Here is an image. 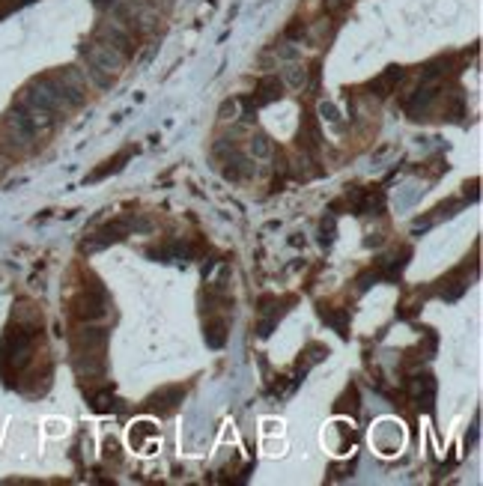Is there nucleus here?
Masks as SVG:
<instances>
[{
  "mask_svg": "<svg viewBox=\"0 0 483 486\" xmlns=\"http://www.w3.org/2000/svg\"><path fill=\"white\" fill-rule=\"evenodd\" d=\"M108 307H111V302H108V292H104V287H99V283H90V287H84L81 290V295L75 299V316L78 319H99V316H104L108 313Z\"/></svg>",
  "mask_w": 483,
  "mask_h": 486,
  "instance_id": "1",
  "label": "nucleus"
},
{
  "mask_svg": "<svg viewBox=\"0 0 483 486\" xmlns=\"http://www.w3.org/2000/svg\"><path fill=\"white\" fill-rule=\"evenodd\" d=\"M128 230H132V221H128V218H116L111 224H104V227L96 236H93V242L84 245V248L96 251V248H104V245H111V242H120V239H125V236H128Z\"/></svg>",
  "mask_w": 483,
  "mask_h": 486,
  "instance_id": "2",
  "label": "nucleus"
},
{
  "mask_svg": "<svg viewBox=\"0 0 483 486\" xmlns=\"http://www.w3.org/2000/svg\"><path fill=\"white\" fill-rule=\"evenodd\" d=\"M280 96H284V81H278V78H263L260 84H257V90H254V96L245 102L248 104V116H251V108H257V104H268V102H278Z\"/></svg>",
  "mask_w": 483,
  "mask_h": 486,
  "instance_id": "3",
  "label": "nucleus"
},
{
  "mask_svg": "<svg viewBox=\"0 0 483 486\" xmlns=\"http://www.w3.org/2000/svg\"><path fill=\"white\" fill-rule=\"evenodd\" d=\"M409 397L418 403H423V409H433V397H435V382H433V376H415V379H409Z\"/></svg>",
  "mask_w": 483,
  "mask_h": 486,
  "instance_id": "4",
  "label": "nucleus"
},
{
  "mask_svg": "<svg viewBox=\"0 0 483 486\" xmlns=\"http://www.w3.org/2000/svg\"><path fill=\"white\" fill-rule=\"evenodd\" d=\"M99 36H102V42H108L111 48H116L123 57H128L135 51V42H132V36L120 27V25H104L102 30H99Z\"/></svg>",
  "mask_w": 483,
  "mask_h": 486,
  "instance_id": "5",
  "label": "nucleus"
},
{
  "mask_svg": "<svg viewBox=\"0 0 483 486\" xmlns=\"http://www.w3.org/2000/svg\"><path fill=\"white\" fill-rule=\"evenodd\" d=\"M182 394H185L182 388H164V391H158V394L149 397L147 406H149L152 412H158V414H170V412L182 403Z\"/></svg>",
  "mask_w": 483,
  "mask_h": 486,
  "instance_id": "6",
  "label": "nucleus"
},
{
  "mask_svg": "<svg viewBox=\"0 0 483 486\" xmlns=\"http://www.w3.org/2000/svg\"><path fill=\"white\" fill-rule=\"evenodd\" d=\"M433 102H435V90H433V87H421L415 96L406 102V111H409L411 120H421V116L427 114V108H430Z\"/></svg>",
  "mask_w": 483,
  "mask_h": 486,
  "instance_id": "7",
  "label": "nucleus"
},
{
  "mask_svg": "<svg viewBox=\"0 0 483 486\" xmlns=\"http://www.w3.org/2000/svg\"><path fill=\"white\" fill-rule=\"evenodd\" d=\"M406 78V72L400 66H391V69H385V75H379L373 81V90H376V96H388V93H394V87L400 84V81Z\"/></svg>",
  "mask_w": 483,
  "mask_h": 486,
  "instance_id": "8",
  "label": "nucleus"
},
{
  "mask_svg": "<svg viewBox=\"0 0 483 486\" xmlns=\"http://www.w3.org/2000/svg\"><path fill=\"white\" fill-rule=\"evenodd\" d=\"M320 316L325 319L328 325H332L340 337L349 335V311H334L332 304H320Z\"/></svg>",
  "mask_w": 483,
  "mask_h": 486,
  "instance_id": "9",
  "label": "nucleus"
},
{
  "mask_svg": "<svg viewBox=\"0 0 483 486\" xmlns=\"http://www.w3.org/2000/svg\"><path fill=\"white\" fill-rule=\"evenodd\" d=\"M90 400H93V409H96V412H102V414H104V412H120V409H123V400L116 397L111 388L93 391V394H90Z\"/></svg>",
  "mask_w": 483,
  "mask_h": 486,
  "instance_id": "10",
  "label": "nucleus"
},
{
  "mask_svg": "<svg viewBox=\"0 0 483 486\" xmlns=\"http://www.w3.org/2000/svg\"><path fill=\"white\" fill-rule=\"evenodd\" d=\"M203 335H206V343H209L212 349H221L224 343H227V323H224L221 316H212L209 323H206Z\"/></svg>",
  "mask_w": 483,
  "mask_h": 486,
  "instance_id": "11",
  "label": "nucleus"
},
{
  "mask_svg": "<svg viewBox=\"0 0 483 486\" xmlns=\"http://www.w3.org/2000/svg\"><path fill=\"white\" fill-rule=\"evenodd\" d=\"M299 147L304 152H311V156L320 149V126H316L313 120H304V128L299 132Z\"/></svg>",
  "mask_w": 483,
  "mask_h": 486,
  "instance_id": "12",
  "label": "nucleus"
},
{
  "mask_svg": "<svg viewBox=\"0 0 483 486\" xmlns=\"http://www.w3.org/2000/svg\"><path fill=\"white\" fill-rule=\"evenodd\" d=\"M132 152H135V149H123V152H120V156H116V158L104 161V168L93 173V180H102V176H108V173H116V170L123 168V161H128V158H132Z\"/></svg>",
  "mask_w": 483,
  "mask_h": 486,
  "instance_id": "13",
  "label": "nucleus"
},
{
  "mask_svg": "<svg viewBox=\"0 0 483 486\" xmlns=\"http://www.w3.org/2000/svg\"><path fill=\"white\" fill-rule=\"evenodd\" d=\"M284 78H287V84H290V87H301V84H304V69H299V66H287Z\"/></svg>",
  "mask_w": 483,
  "mask_h": 486,
  "instance_id": "14",
  "label": "nucleus"
},
{
  "mask_svg": "<svg viewBox=\"0 0 483 486\" xmlns=\"http://www.w3.org/2000/svg\"><path fill=\"white\" fill-rule=\"evenodd\" d=\"M287 39H304V25H301V21H296V25H290Z\"/></svg>",
  "mask_w": 483,
  "mask_h": 486,
  "instance_id": "15",
  "label": "nucleus"
},
{
  "mask_svg": "<svg viewBox=\"0 0 483 486\" xmlns=\"http://www.w3.org/2000/svg\"><path fill=\"white\" fill-rule=\"evenodd\" d=\"M254 156H268V144H266V137H257L254 140Z\"/></svg>",
  "mask_w": 483,
  "mask_h": 486,
  "instance_id": "16",
  "label": "nucleus"
}]
</instances>
